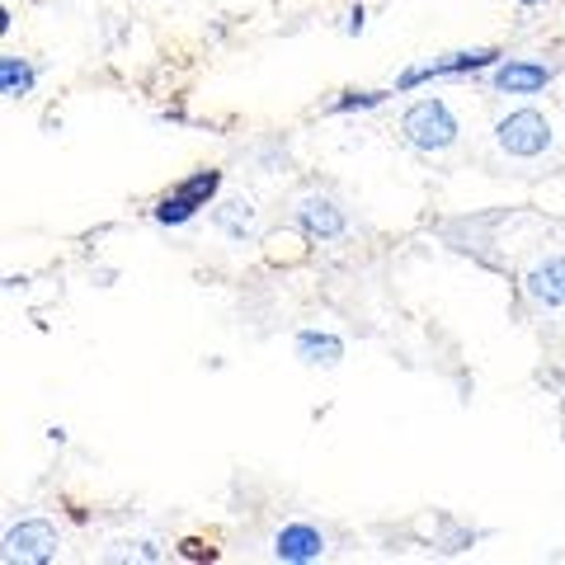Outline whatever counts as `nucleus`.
<instances>
[{
  "label": "nucleus",
  "instance_id": "obj_9",
  "mask_svg": "<svg viewBox=\"0 0 565 565\" xmlns=\"http://www.w3.org/2000/svg\"><path fill=\"white\" fill-rule=\"evenodd\" d=\"M274 556L288 565H307L326 556V533L316 523H282L274 533Z\"/></svg>",
  "mask_w": 565,
  "mask_h": 565
},
{
  "label": "nucleus",
  "instance_id": "obj_2",
  "mask_svg": "<svg viewBox=\"0 0 565 565\" xmlns=\"http://www.w3.org/2000/svg\"><path fill=\"white\" fill-rule=\"evenodd\" d=\"M217 193H222V170H193L189 180H180L161 203L151 207V217L161 226H184V222L199 217L203 207L217 203Z\"/></svg>",
  "mask_w": 565,
  "mask_h": 565
},
{
  "label": "nucleus",
  "instance_id": "obj_8",
  "mask_svg": "<svg viewBox=\"0 0 565 565\" xmlns=\"http://www.w3.org/2000/svg\"><path fill=\"white\" fill-rule=\"evenodd\" d=\"M523 292H527V302H537V307H546V311L565 307V255L537 259L533 269L523 274Z\"/></svg>",
  "mask_w": 565,
  "mask_h": 565
},
{
  "label": "nucleus",
  "instance_id": "obj_7",
  "mask_svg": "<svg viewBox=\"0 0 565 565\" xmlns=\"http://www.w3.org/2000/svg\"><path fill=\"white\" fill-rule=\"evenodd\" d=\"M297 232H302L307 241H340L349 232V217H344V207L326 199V193H307L302 203H297Z\"/></svg>",
  "mask_w": 565,
  "mask_h": 565
},
{
  "label": "nucleus",
  "instance_id": "obj_12",
  "mask_svg": "<svg viewBox=\"0 0 565 565\" xmlns=\"http://www.w3.org/2000/svg\"><path fill=\"white\" fill-rule=\"evenodd\" d=\"M33 81H39V71H33L24 57H0V90H6V99L33 95Z\"/></svg>",
  "mask_w": 565,
  "mask_h": 565
},
{
  "label": "nucleus",
  "instance_id": "obj_4",
  "mask_svg": "<svg viewBox=\"0 0 565 565\" xmlns=\"http://www.w3.org/2000/svg\"><path fill=\"white\" fill-rule=\"evenodd\" d=\"M500 57H504V52H494V47L448 52V57H434V62H424V66L401 71V76H396V90H415V85H429V81H444V76H481V71H490Z\"/></svg>",
  "mask_w": 565,
  "mask_h": 565
},
{
  "label": "nucleus",
  "instance_id": "obj_16",
  "mask_svg": "<svg viewBox=\"0 0 565 565\" xmlns=\"http://www.w3.org/2000/svg\"><path fill=\"white\" fill-rule=\"evenodd\" d=\"M519 6H523V10H533V6H546V0H519Z\"/></svg>",
  "mask_w": 565,
  "mask_h": 565
},
{
  "label": "nucleus",
  "instance_id": "obj_14",
  "mask_svg": "<svg viewBox=\"0 0 565 565\" xmlns=\"http://www.w3.org/2000/svg\"><path fill=\"white\" fill-rule=\"evenodd\" d=\"M180 546H184V556H189V561H212V546H203V542H193V537H189V542H180Z\"/></svg>",
  "mask_w": 565,
  "mask_h": 565
},
{
  "label": "nucleus",
  "instance_id": "obj_15",
  "mask_svg": "<svg viewBox=\"0 0 565 565\" xmlns=\"http://www.w3.org/2000/svg\"><path fill=\"white\" fill-rule=\"evenodd\" d=\"M363 24H367V10H363V6H353V10H349L344 33H363Z\"/></svg>",
  "mask_w": 565,
  "mask_h": 565
},
{
  "label": "nucleus",
  "instance_id": "obj_6",
  "mask_svg": "<svg viewBox=\"0 0 565 565\" xmlns=\"http://www.w3.org/2000/svg\"><path fill=\"white\" fill-rule=\"evenodd\" d=\"M57 546H62V537L47 519H24L6 533V561L10 565H43L57 556Z\"/></svg>",
  "mask_w": 565,
  "mask_h": 565
},
{
  "label": "nucleus",
  "instance_id": "obj_1",
  "mask_svg": "<svg viewBox=\"0 0 565 565\" xmlns=\"http://www.w3.org/2000/svg\"><path fill=\"white\" fill-rule=\"evenodd\" d=\"M401 137L405 147H415L424 156H438L457 147V137H462V122H457V114L448 109V99H415L411 109L401 114Z\"/></svg>",
  "mask_w": 565,
  "mask_h": 565
},
{
  "label": "nucleus",
  "instance_id": "obj_5",
  "mask_svg": "<svg viewBox=\"0 0 565 565\" xmlns=\"http://www.w3.org/2000/svg\"><path fill=\"white\" fill-rule=\"evenodd\" d=\"M556 81V66H546L537 57H500L490 66V85H494V95H542L546 85Z\"/></svg>",
  "mask_w": 565,
  "mask_h": 565
},
{
  "label": "nucleus",
  "instance_id": "obj_11",
  "mask_svg": "<svg viewBox=\"0 0 565 565\" xmlns=\"http://www.w3.org/2000/svg\"><path fill=\"white\" fill-rule=\"evenodd\" d=\"M292 349L307 367H340V359H344V340L330 330H302L292 340Z\"/></svg>",
  "mask_w": 565,
  "mask_h": 565
},
{
  "label": "nucleus",
  "instance_id": "obj_10",
  "mask_svg": "<svg viewBox=\"0 0 565 565\" xmlns=\"http://www.w3.org/2000/svg\"><path fill=\"white\" fill-rule=\"evenodd\" d=\"M212 222H217V232L226 241L245 245L259 232V207H255V199H226L222 207H212Z\"/></svg>",
  "mask_w": 565,
  "mask_h": 565
},
{
  "label": "nucleus",
  "instance_id": "obj_13",
  "mask_svg": "<svg viewBox=\"0 0 565 565\" xmlns=\"http://www.w3.org/2000/svg\"><path fill=\"white\" fill-rule=\"evenodd\" d=\"M382 99H386L382 90H344L326 114H363V109H377Z\"/></svg>",
  "mask_w": 565,
  "mask_h": 565
},
{
  "label": "nucleus",
  "instance_id": "obj_3",
  "mask_svg": "<svg viewBox=\"0 0 565 565\" xmlns=\"http://www.w3.org/2000/svg\"><path fill=\"white\" fill-rule=\"evenodd\" d=\"M494 141H500L504 156H514V161H537L542 151H552V118L537 114V109H514L494 122Z\"/></svg>",
  "mask_w": 565,
  "mask_h": 565
}]
</instances>
